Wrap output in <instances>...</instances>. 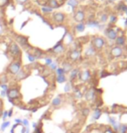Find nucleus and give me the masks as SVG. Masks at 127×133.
<instances>
[{
	"instance_id": "20",
	"label": "nucleus",
	"mask_w": 127,
	"mask_h": 133,
	"mask_svg": "<svg viewBox=\"0 0 127 133\" xmlns=\"http://www.w3.org/2000/svg\"><path fill=\"white\" fill-rule=\"evenodd\" d=\"M116 36H117V34H116L115 31H113V30H109L108 32V36L111 39H115L116 38Z\"/></svg>"
},
{
	"instance_id": "4",
	"label": "nucleus",
	"mask_w": 127,
	"mask_h": 133,
	"mask_svg": "<svg viewBox=\"0 0 127 133\" xmlns=\"http://www.w3.org/2000/svg\"><path fill=\"white\" fill-rule=\"evenodd\" d=\"M16 41L19 45L24 49H30V46L28 42V38L24 36H16Z\"/></svg>"
},
{
	"instance_id": "12",
	"label": "nucleus",
	"mask_w": 127,
	"mask_h": 133,
	"mask_svg": "<svg viewBox=\"0 0 127 133\" xmlns=\"http://www.w3.org/2000/svg\"><path fill=\"white\" fill-rule=\"evenodd\" d=\"M61 102H62V99H60V98H55L53 100H52V103L51 105L53 106H60V104H61Z\"/></svg>"
},
{
	"instance_id": "34",
	"label": "nucleus",
	"mask_w": 127,
	"mask_h": 133,
	"mask_svg": "<svg viewBox=\"0 0 127 133\" xmlns=\"http://www.w3.org/2000/svg\"><path fill=\"white\" fill-rule=\"evenodd\" d=\"M16 1L17 2L18 4H25L26 2L28 1V0H16Z\"/></svg>"
},
{
	"instance_id": "27",
	"label": "nucleus",
	"mask_w": 127,
	"mask_h": 133,
	"mask_svg": "<svg viewBox=\"0 0 127 133\" xmlns=\"http://www.w3.org/2000/svg\"><path fill=\"white\" fill-rule=\"evenodd\" d=\"M84 29V24H82V23H80V24H78L77 26V29H78V31H83Z\"/></svg>"
},
{
	"instance_id": "13",
	"label": "nucleus",
	"mask_w": 127,
	"mask_h": 133,
	"mask_svg": "<svg viewBox=\"0 0 127 133\" xmlns=\"http://www.w3.org/2000/svg\"><path fill=\"white\" fill-rule=\"evenodd\" d=\"M94 43H95L96 47L101 48L102 46H103V44H104V41H103L101 38H97L95 40V42H94Z\"/></svg>"
},
{
	"instance_id": "9",
	"label": "nucleus",
	"mask_w": 127,
	"mask_h": 133,
	"mask_svg": "<svg viewBox=\"0 0 127 133\" xmlns=\"http://www.w3.org/2000/svg\"><path fill=\"white\" fill-rule=\"evenodd\" d=\"M43 54L44 53L42 51H41L40 49H34V53H33V55L35 56V58L36 59H39V58H41L43 56Z\"/></svg>"
},
{
	"instance_id": "5",
	"label": "nucleus",
	"mask_w": 127,
	"mask_h": 133,
	"mask_svg": "<svg viewBox=\"0 0 127 133\" xmlns=\"http://www.w3.org/2000/svg\"><path fill=\"white\" fill-rule=\"evenodd\" d=\"M53 20L58 23H63L65 21V15L61 12H57V13H54L53 14V17H52Z\"/></svg>"
},
{
	"instance_id": "1",
	"label": "nucleus",
	"mask_w": 127,
	"mask_h": 133,
	"mask_svg": "<svg viewBox=\"0 0 127 133\" xmlns=\"http://www.w3.org/2000/svg\"><path fill=\"white\" fill-rule=\"evenodd\" d=\"M21 67H22V63L19 60L14 61L9 65V67H7V72L9 75H17V73L21 70Z\"/></svg>"
},
{
	"instance_id": "3",
	"label": "nucleus",
	"mask_w": 127,
	"mask_h": 133,
	"mask_svg": "<svg viewBox=\"0 0 127 133\" xmlns=\"http://www.w3.org/2000/svg\"><path fill=\"white\" fill-rule=\"evenodd\" d=\"M9 52L14 57H17V56H19L21 54L20 51V48L19 46L17 44L16 42H12L10 44V47H9Z\"/></svg>"
},
{
	"instance_id": "10",
	"label": "nucleus",
	"mask_w": 127,
	"mask_h": 133,
	"mask_svg": "<svg viewBox=\"0 0 127 133\" xmlns=\"http://www.w3.org/2000/svg\"><path fill=\"white\" fill-rule=\"evenodd\" d=\"M49 7H51V9L58 8L59 7V4L57 0H49Z\"/></svg>"
},
{
	"instance_id": "29",
	"label": "nucleus",
	"mask_w": 127,
	"mask_h": 133,
	"mask_svg": "<svg viewBox=\"0 0 127 133\" xmlns=\"http://www.w3.org/2000/svg\"><path fill=\"white\" fill-rule=\"evenodd\" d=\"M6 117H8V112L7 111H5V112H3V114H2V119H3V120L4 121L6 119Z\"/></svg>"
},
{
	"instance_id": "8",
	"label": "nucleus",
	"mask_w": 127,
	"mask_h": 133,
	"mask_svg": "<svg viewBox=\"0 0 127 133\" xmlns=\"http://www.w3.org/2000/svg\"><path fill=\"white\" fill-rule=\"evenodd\" d=\"M84 12H83V11H78L75 14V16H74L75 20L78 21V22L83 21V20H84Z\"/></svg>"
},
{
	"instance_id": "11",
	"label": "nucleus",
	"mask_w": 127,
	"mask_h": 133,
	"mask_svg": "<svg viewBox=\"0 0 127 133\" xmlns=\"http://www.w3.org/2000/svg\"><path fill=\"white\" fill-rule=\"evenodd\" d=\"M10 125V121H4L1 125V127H0V130L1 131H4L6 128H8Z\"/></svg>"
},
{
	"instance_id": "18",
	"label": "nucleus",
	"mask_w": 127,
	"mask_h": 133,
	"mask_svg": "<svg viewBox=\"0 0 127 133\" xmlns=\"http://www.w3.org/2000/svg\"><path fill=\"white\" fill-rule=\"evenodd\" d=\"M22 125L24 126V127H29L30 126V122L29 120H28L27 119H22V124H21Z\"/></svg>"
},
{
	"instance_id": "31",
	"label": "nucleus",
	"mask_w": 127,
	"mask_h": 133,
	"mask_svg": "<svg viewBox=\"0 0 127 133\" xmlns=\"http://www.w3.org/2000/svg\"><path fill=\"white\" fill-rule=\"evenodd\" d=\"M8 112V117H12V115H13V110L12 109H10L9 111H7Z\"/></svg>"
},
{
	"instance_id": "25",
	"label": "nucleus",
	"mask_w": 127,
	"mask_h": 133,
	"mask_svg": "<svg viewBox=\"0 0 127 133\" xmlns=\"http://www.w3.org/2000/svg\"><path fill=\"white\" fill-rule=\"evenodd\" d=\"M45 64H46V66H50V65L52 63V60L51 58H45Z\"/></svg>"
},
{
	"instance_id": "33",
	"label": "nucleus",
	"mask_w": 127,
	"mask_h": 133,
	"mask_svg": "<svg viewBox=\"0 0 127 133\" xmlns=\"http://www.w3.org/2000/svg\"><path fill=\"white\" fill-rule=\"evenodd\" d=\"M118 43H119V44H123L124 43V38L123 37L118 38Z\"/></svg>"
},
{
	"instance_id": "21",
	"label": "nucleus",
	"mask_w": 127,
	"mask_h": 133,
	"mask_svg": "<svg viewBox=\"0 0 127 133\" xmlns=\"http://www.w3.org/2000/svg\"><path fill=\"white\" fill-rule=\"evenodd\" d=\"M78 57V51H73L71 54V58L72 60H77V58Z\"/></svg>"
},
{
	"instance_id": "23",
	"label": "nucleus",
	"mask_w": 127,
	"mask_h": 133,
	"mask_svg": "<svg viewBox=\"0 0 127 133\" xmlns=\"http://www.w3.org/2000/svg\"><path fill=\"white\" fill-rule=\"evenodd\" d=\"M9 4V0H0V7H4Z\"/></svg>"
},
{
	"instance_id": "15",
	"label": "nucleus",
	"mask_w": 127,
	"mask_h": 133,
	"mask_svg": "<svg viewBox=\"0 0 127 133\" xmlns=\"http://www.w3.org/2000/svg\"><path fill=\"white\" fill-rule=\"evenodd\" d=\"M27 58L30 62H34L35 61L37 60V59L35 58V56L33 55V54L30 53V52H27Z\"/></svg>"
},
{
	"instance_id": "26",
	"label": "nucleus",
	"mask_w": 127,
	"mask_h": 133,
	"mask_svg": "<svg viewBox=\"0 0 127 133\" xmlns=\"http://www.w3.org/2000/svg\"><path fill=\"white\" fill-rule=\"evenodd\" d=\"M0 87H1L2 90H4V91H6L7 92L8 91V86H7V84H0Z\"/></svg>"
},
{
	"instance_id": "16",
	"label": "nucleus",
	"mask_w": 127,
	"mask_h": 133,
	"mask_svg": "<svg viewBox=\"0 0 127 133\" xmlns=\"http://www.w3.org/2000/svg\"><path fill=\"white\" fill-rule=\"evenodd\" d=\"M65 80H66V78H65V75H58V77H57V81L58 83H63Z\"/></svg>"
},
{
	"instance_id": "22",
	"label": "nucleus",
	"mask_w": 127,
	"mask_h": 133,
	"mask_svg": "<svg viewBox=\"0 0 127 133\" xmlns=\"http://www.w3.org/2000/svg\"><path fill=\"white\" fill-rule=\"evenodd\" d=\"M65 70L63 68H57L56 69V73L58 75H65Z\"/></svg>"
},
{
	"instance_id": "19",
	"label": "nucleus",
	"mask_w": 127,
	"mask_h": 133,
	"mask_svg": "<svg viewBox=\"0 0 127 133\" xmlns=\"http://www.w3.org/2000/svg\"><path fill=\"white\" fill-rule=\"evenodd\" d=\"M42 11L44 13H49L52 11V9L49 6H43L42 7Z\"/></svg>"
},
{
	"instance_id": "30",
	"label": "nucleus",
	"mask_w": 127,
	"mask_h": 133,
	"mask_svg": "<svg viewBox=\"0 0 127 133\" xmlns=\"http://www.w3.org/2000/svg\"><path fill=\"white\" fill-rule=\"evenodd\" d=\"M6 93H7L6 91L1 90V92H0V96H1L2 98H4V97H6Z\"/></svg>"
},
{
	"instance_id": "17",
	"label": "nucleus",
	"mask_w": 127,
	"mask_h": 133,
	"mask_svg": "<svg viewBox=\"0 0 127 133\" xmlns=\"http://www.w3.org/2000/svg\"><path fill=\"white\" fill-rule=\"evenodd\" d=\"M121 52L122 50L119 49V48H115V49H112V54H114V55H120L121 54Z\"/></svg>"
},
{
	"instance_id": "7",
	"label": "nucleus",
	"mask_w": 127,
	"mask_h": 133,
	"mask_svg": "<svg viewBox=\"0 0 127 133\" xmlns=\"http://www.w3.org/2000/svg\"><path fill=\"white\" fill-rule=\"evenodd\" d=\"M64 51V46L61 44V43H58L55 47L53 48V52L56 54H60Z\"/></svg>"
},
{
	"instance_id": "35",
	"label": "nucleus",
	"mask_w": 127,
	"mask_h": 133,
	"mask_svg": "<svg viewBox=\"0 0 127 133\" xmlns=\"http://www.w3.org/2000/svg\"><path fill=\"white\" fill-rule=\"evenodd\" d=\"M25 133H30V129H29V127H25Z\"/></svg>"
},
{
	"instance_id": "32",
	"label": "nucleus",
	"mask_w": 127,
	"mask_h": 133,
	"mask_svg": "<svg viewBox=\"0 0 127 133\" xmlns=\"http://www.w3.org/2000/svg\"><path fill=\"white\" fill-rule=\"evenodd\" d=\"M15 124H17V125H21L22 124V119H15Z\"/></svg>"
},
{
	"instance_id": "2",
	"label": "nucleus",
	"mask_w": 127,
	"mask_h": 133,
	"mask_svg": "<svg viewBox=\"0 0 127 133\" xmlns=\"http://www.w3.org/2000/svg\"><path fill=\"white\" fill-rule=\"evenodd\" d=\"M6 96L8 97V99L10 103H13V100L17 99L20 97V93H19L18 89L17 88H9L6 93Z\"/></svg>"
},
{
	"instance_id": "28",
	"label": "nucleus",
	"mask_w": 127,
	"mask_h": 133,
	"mask_svg": "<svg viewBox=\"0 0 127 133\" xmlns=\"http://www.w3.org/2000/svg\"><path fill=\"white\" fill-rule=\"evenodd\" d=\"M50 68L51 69V70H56L57 68H58V67H57V65H56V63H53L52 62L51 65H50Z\"/></svg>"
},
{
	"instance_id": "14",
	"label": "nucleus",
	"mask_w": 127,
	"mask_h": 133,
	"mask_svg": "<svg viewBox=\"0 0 127 133\" xmlns=\"http://www.w3.org/2000/svg\"><path fill=\"white\" fill-rule=\"evenodd\" d=\"M8 76L4 75L0 76V84H6L8 82Z\"/></svg>"
},
{
	"instance_id": "6",
	"label": "nucleus",
	"mask_w": 127,
	"mask_h": 133,
	"mask_svg": "<svg viewBox=\"0 0 127 133\" xmlns=\"http://www.w3.org/2000/svg\"><path fill=\"white\" fill-rule=\"evenodd\" d=\"M27 76L28 75L26 73V72L25 71H24V70H20L18 72V73H17V75H16V79L17 80H25V78H27Z\"/></svg>"
},
{
	"instance_id": "24",
	"label": "nucleus",
	"mask_w": 127,
	"mask_h": 133,
	"mask_svg": "<svg viewBox=\"0 0 127 133\" xmlns=\"http://www.w3.org/2000/svg\"><path fill=\"white\" fill-rule=\"evenodd\" d=\"M77 4H78V3H77L76 0H69V2H68V4L72 6V7H76Z\"/></svg>"
},
{
	"instance_id": "36",
	"label": "nucleus",
	"mask_w": 127,
	"mask_h": 133,
	"mask_svg": "<svg viewBox=\"0 0 127 133\" xmlns=\"http://www.w3.org/2000/svg\"><path fill=\"white\" fill-rule=\"evenodd\" d=\"M38 125V124H37V123H33V124H32V126H33L34 129H35V128H36Z\"/></svg>"
}]
</instances>
